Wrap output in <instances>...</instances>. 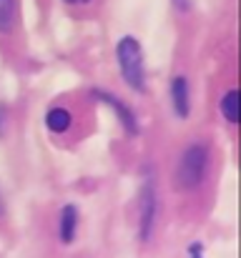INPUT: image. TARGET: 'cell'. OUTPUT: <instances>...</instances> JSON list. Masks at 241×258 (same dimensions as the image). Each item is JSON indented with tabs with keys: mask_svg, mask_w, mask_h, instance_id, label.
<instances>
[{
	"mask_svg": "<svg viewBox=\"0 0 241 258\" xmlns=\"http://www.w3.org/2000/svg\"><path fill=\"white\" fill-rule=\"evenodd\" d=\"M66 5H71V8H80V5H88V3H93V0H63Z\"/></svg>",
	"mask_w": 241,
	"mask_h": 258,
	"instance_id": "7c38bea8",
	"label": "cell"
},
{
	"mask_svg": "<svg viewBox=\"0 0 241 258\" xmlns=\"http://www.w3.org/2000/svg\"><path fill=\"white\" fill-rule=\"evenodd\" d=\"M18 28V0H0V35H10Z\"/></svg>",
	"mask_w": 241,
	"mask_h": 258,
	"instance_id": "9c48e42d",
	"label": "cell"
},
{
	"mask_svg": "<svg viewBox=\"0 0 241 258\" xmlns=\"http://www.w3.org/2000/svg\"><path fill=\"white\" fill-rule=\"evenodd\" d=\"M5 133V110L0 108V136Z\"/></svg>",
	"mask_w": 241,
	"mask_h": 258,
	"instance_id": "4fadbf2b",
	"label": "cell"
},
{
	"mask_svg": "<svg viewBox=\"0 0 241 258\" xmlns=\"http://www.w3.org/2000/svg\"><path fill=\"white\" fill-rule=\"evenodd\" d=\"M168 93H171V108H173V115L186 120L191 115V86H188V78L186 76H173L171 78V86H168Z\"/></svg>",
	"mask_w": 241,
	"mask_h": 258,
	"instance_id": "5b68a950",
	"label": "cell"
},
{
	"mask_svg": "<svg viewBox=\"0 0 241 258\" xmlns=\"http://www.w3.org/2000/svg\"><path fill=\"white\" fill-rule=\"evenodd\" d=\"M78 221H80V213H78V206L73 203H66L58 213V241L61 243H73L76 241V233H78Z\"/></svg>",
	"mask_w": 241,
	"mask_h": 258,
	"instance_id": "8992f818",
	"label": "cell"
},
{
	"mask_svg": "<svg viewBox=\"0 0 241 258\" xmlns=\"http://www.w3.org/2000/svg\"><path fill=\"white\" fill-rule=\"evenodd\" d=\"M171 3H173V8L178 13H188L191 10V0H171Z\"/></svg>",
	"mask_w": 241,
	"mask_h": 258,
	"instance_id": "8fae6325",
	"label": "cell"
},
{
	"mask_svg": "<svg viewBox=\"0 0 241 258\" xmlns=\"http://www.w3.org/2000/svg\"><path fill=\"white\" fill-rule=\"evenodd\" d=\"M90 95H93L98 103L108 105V108L116 113V118H118V123H121V128L126 131L128 138H136V136H138V131H141L138 115H136V110H133L121 95H116V93H111V90H106V88H93Z\"/></svg>",
	"mask_w": 241,
	"mask_h": 258,
	"instance_id": "277c9868",
	"label": "cell"
},
{
	"mask_svg": "<svg viewBox=\"0 0 241 258\" xmlns=\"http://www.w3.org/2000/svg\"><path fill=\"white\" fill-rule=\"evenodd\" d=\"M5 216V203H3V196H0V218Z\"/></svg>",
	"mask_w": 241,
	"mask_h": 258,
	"instance_id": "5bb4252c",
	"label": "cell"
},
{
	"mask_svg": "<svg viewBox=\"0 0 241 258\" xmlns=\"http://www.w3.org/2000/svg\"><path fill=\"white\" fill-rule=\"evenodd\" d=\"M219 113H221V118L229 125H236L239 123V90L236 88H229L219 98Z\"/></svg>",
	"mask_w": 241,
	"mask_h": 258,
	"instance_id": "ba28073f",
	"label": "cell"
},
{
	"mask_svg": "<svg viewBox=\"0 0 241 258\" xmlns=\"http://www.w3.org/2000/svg\"><path fill=\"white\" fill-rule=\"evenodd\" d=\"M211 173V148L206 141H194L188 143L173 168V185L181 193H194L199 190Z\"/></svg>",
	"mask_w": 241,
	"mask_h": 258,
	"instance_id": "6da1fadb",
	"label": "cell"
},
{
	"mask_svg": "<svg viewBox=\"0 0 241 258\" xmlns=\"http://www.w3.org/2000/svg\"><path fill=\"white\" fill-rule=\"evenodd\" d=\"M188 258H206L204 256V243H201V241H194V243L188 246Z\"/></svg>",
	"mask_w": 241,
	"mask_h": 258,
	"instance_id": "30bf717a",
	"label": "cell"
},
{
	"mask_svg": "<svg viewBox=\"0 0 241 258\" xmlns=\"http://www.w3.org/2000/svg\"><path fill=\"white\" fill-rule=\"evenodd\" d=\"M116 63L121 71L123 83L133 93H149V76H146V58H143V45L133 35H123L116 43Z\"/></svg>",
	"mask_w": 241,
	"mask_h": 258,
	"instance_id": "7a4b0ae2",
	"label": "cell"
},
{
	"mask_svg": "<svg viewBox=\"0 0 241 258\" xmlns=\"http://www.w3.org/2000/svg\"><path fill=\"white\" fill-rule=\"evenodd\" d=\"M71 125H73V113L66 108V105H53V108H48V113H45V128L51 131V133H68L71 131Z\"/></svg>",
	"mask_w": 241,
	"mask_h": 258,
	"instance_id": "52a82bcc",
	"label": "cell"
},
{
	"mask_svg": "<svg viewBox=\"0 0 241 258\" xmlns=\"http://www.w3.org/2000/svg\"><path fill=\"white\" fill-rule=\"evenodd\" d=\"M159 190H156V180L154 175H146L143 185H141V196H138V241L149 243L156 233V223H159Z\"/></svg>",
	"mask_w": 241,
	"mask_h": 258,
	"instance_id": "3957f363",
	"label": "cell"
}]
</instances>
